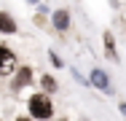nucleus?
Instances as JSON below:
<instances>
[{
	"mask_svg": "<svg viewBox=\"0 0 126 121\" xmlns=\"http://www.w3.org/2000/svg\"><path fill=\"white\" fill-rule=\"evenodd\" d=\"M105 51H107V59L118 62V51H115V38H113V32H105Z\"/></svg>",
	"mask_w": 126,
	"mask_h": 121,
	"instance_id": "obj_6",
	"label": "nucleus"
},
{
	"mask_svg": "<svg viewBox=\"0 0 126 121\" xmlns=\"http://www.w3.org/2000/svg\"><path fill=\"white\" fill-rule=\"evenodd\" d=\"M0 32H3V35H14V32H16V22H14V16L5 14V11H0Z\"/></svg>",
	"mask_w": 126,
	"mask_h": 121,
	"instance_id": "obj_5",
	"label": "nucleus"
},
{
	"mask_svg": "<svg viewBox=\"0 0 126 121\" xmlns=\"http://www.w3.org/2000/svg\"><path fill=\"white\" fill-rule=\"evenodd\" d=\"M118 108H121V113H124V116H126V102H121V105H118Z\"/></svg>",
	"mask_w": 126,
	"mask_h": 121,
	"instance_id": "obj_10",
	"label": "nucleus"
},
{
	"mask_svg": "<svg viewBox=\"0 0 126 121\" xmlns=\"http://www.w3.org/2000/svg\"><path fill=\"white\" fill-rule=\"evenodd\" d=\"M27 108H30V116L38 121H46L54 116V105H51L48 94H32L30 97V102H27Z\"/></svg>",
	"mask_w": 126,
	"mask_h": 121,
	"instance_id": "obj_1",
	"label": "nucleus"
},
{
	"mask_svg": "<svg viewBox=\"0 0 126 121\" xmlns=\"http://www.w3.org/2000/svg\"><path fill=\"white\" fill-rule=\"evenodd\" d=\"M51 22H54V27L56 30H67L70 27V11H64V8H59V11H54V16H51Z\"/></svg>",
	"mask_w": 126,
	"mask_h": 121,
	"instance_id": "obj_4",
	"label": "nucleus"
},
{
	"mask_svg": "<svg viewBox=\"0 0 126 121\" xmlns=\"http://www.w3.org/2000/svg\"><path fill=\"white\" fill-rule=\"evenodd\" d=\"M32 3H35V0H32Z\"/></svg>",
	"mask_w": 126,
	"mask_h": 121,
	"instance_id": "obj_12",
	"label": "nucleus"
},
{
	"mask_svg": "<svg viewBox=\"0 0 126 121\" xmlns=\"http://www.w3.org/2000/svg\"><path fill=\"white\" fill-rule=\"evenodd\" d=\"M14 62H16L14 51H11L8 46H0V73H11V67H14Z\"/></svg>",
	"mask_w": 126,
	"mask_h": 121,
	"instance_id": "obj_2",
	"label": "nucleus"
},
{
	"mask_svg": "<svg viewBox=\"0 0 126 121\" xmlns=\"http://www.w3.org/2000/svg\"><path fill=\"white\" fill-rule=\"evenodd\" d=\"M40 86L46 89V94H48V92H56V81H54L51 75H40Z\"/></svg>",
	"mask_w": 126,
	"mask_h": 121,
	"instance_id": "obj_8",
	"label": "nucleus"
},
{
	"mask_svg": "<svg viewBox=\"0 0 126 121\" xmlns=\"http://www.w3.org/2000/svg\"><path fill=\"white\" fill-rule=\"evenodd\" d=\"M91 83H94L97 89H102V92H110V78H107V73L99 70V67L91 70Z\"/></svg>",
	"mask_w": 126,
	"mask_h": 121,
	"instance_id": "obj_3",
	"label": "nucleus"
},
{
	"mask_svg": "<svg viewBox=\"0 0 126 121\" xmlns=\"http://www.w3.org/2000/svg\"><path fill=\"white\" fill-rule=\"evenodd\" d=\"M16 121H32V119H30V116H22V119H16Z\"/></svg>",
	"mask_w": 126,
	"mask_h": 121,
	"instance_id": "obj_11",
	"label": "nucleus"
},
{
	"mask_svg": "<svg viewBox=\"0 0 126 121\" xmlns=\"http://www.w3.org/2000/svg\"><path fill=\"white\" fill-rule=\"evenodd\" d=\"M48 57H51V65H56V67H62V59H59V57H56V54H54V51H51Z\"/></svg>",
	"mask_w": 126,
	"mask_h": 121,
	"instance_id": "obj_9",
	"label": "nucleus"
},
{
	"mask_svg": "<svg viewBox=\"0 0 126 121\" xmlns=\"http://www.w3.org/2000/svg\"><path fill=\"white\" fill-rule=\"evenodd\" d=\"M30 75H32V70H30V67H22V70H19V75H16V83H14V89H19V86L30 83Z\"/></svg>",
	"mask_w": 126,
	"mask_h": 121,
	"instance_id": "obj_7",
	"label": "nucleus"
}]
</instances>
